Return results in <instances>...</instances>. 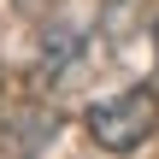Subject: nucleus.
<instances>
[{
  "label": "nucleus",
  "mask_w": 159,
  "mask_h": 159,
  "mask_svg": "<svg viewBox=\"0 0 159 159\" xmlns=\"http://www.w3.org/2000/svg\"><path fill=\"white\" fill-rule=\"evenodd\" d=\"M83 124H89V142L100 153H136L159 130V94L153 89H124L112 100H94Z\"/></svg>",
  "instance_id": "f257e3e1"
}]
</instances>
